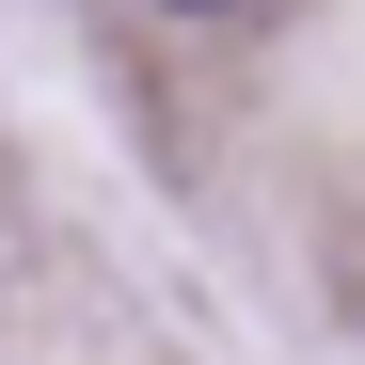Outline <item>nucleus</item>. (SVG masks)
Instances as JSON below:
<instances>
[{"instance_id":"f257e3e1","label":"nucleus","mask_w":365,"mask_h":365,"mask_svg":"<svg viewBox=\"0 0 365 365\" xmlns=\"http://www.w3.org/2000/svg\"><path fill=\"white\" fill-rule=\"evenodd\" d=\"M159 16H238V0H159Z\"/></svg>"}]
</instances>
